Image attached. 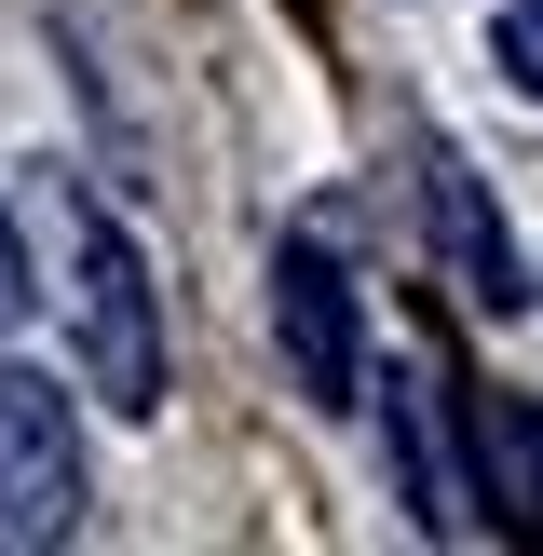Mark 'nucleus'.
Segmentation results:
<instances>
[{"instance_id": "1", "label": "nucleus", "mask_w": 543, "mask_h": 556, "mask_svg": "<svg viewBox=\"0 0 543 556\" xmlns=\"http://www.w3.org/2000/svg\"><path fill=\"white\" fill-rule=\"evenodd\" d=\"M54 244H68V326H81V367H96L109 407H163V326H150V271L136 244L109 231L96 190L54 177Z\"/></svg>"}, {"instance_id": "2", "label": "nucleus", "mask_w": 543, "mask_h": 556, "mask_svg": "<svg viewBox=\"0 0 543 556\" xmlns=\"http://www.w3.org/2000/svg\"><path fill=\"white\" fill-rule=\"evenodd\" d=\"M81 530V421L41 367H0V543Z\"/></svg>"}, {"instance_id": "3", "label": "nucleus", "mask_w": 543, "mask_h": 556, "mask_svg": "<svg viewBox=\"0 0 543 556\" xmlns=\"http://www.w3.org/2000/svg\"><path fill=\"white\" fill-rule=\"evenodd\" d=\"M272 326H286V367L313 407H353V380H367V326H353V286L326 244H286L272 258Z\"/></svg>"}, {"instance_id": "4", "label": "nucleus", "mask_w": 543, "mask_h": 556, "mask_svg": "<svg viewBox=\"0 0 543 556\" xmlns=\"http://www.w3.org/2000/svg\"><path fill=\"white\" fill-rule=\"evenodd\" d=\"M434 217H449V258H462V299H489V313H516V244L489 231V204H476V177H462L449 150H434Z\"/></svg>"}, {"instance_id": "5", "label": "nucleus", "mask_w": 543, "mask_h": 556, "mask_svg": "<svg viewBox=\"0 0 543 556\" xmlns=\"http://www.w3.org/2000/svg\"><path fill=\"white\" fill-rule=\"evenodd\" d=\"M476 448H489V503H503L516 530H543V407L489 394L476 407Z\"/></svg>"}, {"instance_id": "6", "label": "nucleus", "mask_w": 543, "mask_h": 556, "mask_svg": "<svg viewBox=\"0 0 543 556\" xmlns=\"http://www.w3.org/2000/svg\"><path fill=\"white\" fill-rule=\"evenodd\" d=\"M503 68H516V96L543 109V0H503Z\"/></svg>"}, {"instance_id": "7", "label": "nucleus", "mask_w": 543, "mask_h": 556, "mask_svg": "<svg viewBox=\"0 0 543 556\" xmlns=\"http://www.w3.org/2000/svg\"><path fill=\"white\" fill-rule=\"evenodd\" d=\"M27 313V244H14V217H0V326Z\"/></svg>"}]
</instances>
